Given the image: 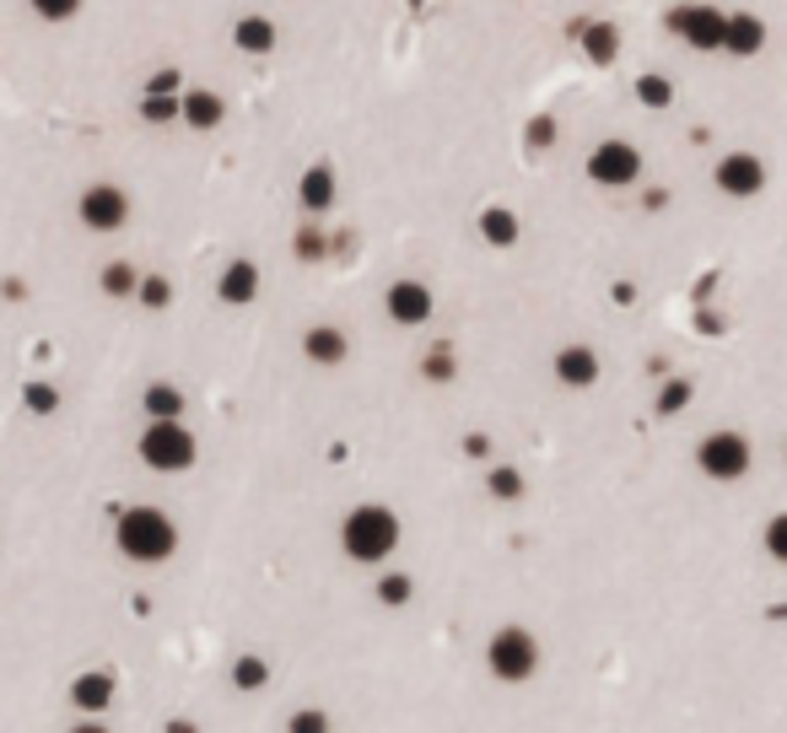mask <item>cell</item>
<instances>
[{
    "label": "cell",
    "mask_w": 787,
    "mask_h": 733,
    "mask_svg": "<svg viewBox=\"0 0 787 733\" xmlns=\"http://www.w3.org/2000/svg\"><path fill=\"white\" fill-rule=\"evenodd\" d=\"M287 733H330V712L302 706V712H291V717H287Z\"/></svg>",
    "instance_id": "cell-34"
},
{
    "label": "cell",
    "mask_w": 787,
    "mask_h": 733,
    "mask_svg": "<svg viewBox=\"0 0 787 733\" xmlns=\"http://www.w3.org/2000/svg\"><path fill=\"white\" fill-rule=\"evenodd\" d=\"M432 308H437V297H432V286L426 281H394L383 291V313L394 319L400 329H421L432 319Z\"/></svg>",
    "instance_id": "cell-10"
},
{
    "label": "cell",
    "mask_w": 787,
    "mask_h": 733,
    "mask_svg": "<svg viewBox=\"0 0 787 733\" xmlns=\"http://www.w3.org/2000/svg\"><path fill=\"white\" fill-rule=\"evenodd\" d=\"M97 286H103V297H135V291H141V270L125 265V259H108L103 276H97Z\"/></svg>",
    "instance_id": "cell-23"
},
{
    "label": "cell",
    "mask_w": 787,
    "mask_h": 733,
    "mask_svg": "<svg viewBox=\"0 0 787 733\" xmlns=\"http://www.w3.org/2000/svg\"><path fill=\"white\" fill-rule=\"evenodd\" d=\"M297 254H302V259H324V238H319V227H302V233H297Z\"/></svg>",
    "instance_id": "cell-35"
},
{
    "label": "cell",
    "mask_w": 787,
    "mask_h": 733,
    "mask_svg": "<svg viewBox=\"0 0 787 733\" xmlns=\"http://www.w3.org/2000/svg\"><path fill=\"white\" fill-rule=\"evenodd\" d=\"M486 491H491L497 502H518V496H524V475H518L512 464H491V469H486Z\"/></svg>",
    "instance_id": "cell-27"
},
{
    "label": "cell",
    "mask_w": 787,
    "mask_h": 733,
    "mask_svg": "<svg viewBox=\"0 0 787 733\" xmlns=\"http://www.w3.org/2000/svg\"><path fill=\"white\" fill-rule=\"evenodd\" d=\"M486 669L497 674L501 685H524V680H535V669H539L535 631H524V626H501L497 637L486 642Z\"/></svg>",
    "instance_id": "cell-4"
},
{
    "label": "cell",
    "mask_w": 787,
    "mask_h": 733,
    "mask_svg": "<svg viewBox=\"0 0 787 733\" xmlns=\"http://www.w3.org/2000/svg\"><path fill=\"white\" fill-rule=\"evenodd\" d=\"M65 733H108V729H103V723H92V717H86V723H71V729H65Z\"/></svg>",
    "instance_id": "cell-38"
},
{
    "label": "cell",
    "mask_w": 787,
    "mask_h": 733,
    "mask_svg": "<svg viewBox=\"0 0 787 733\" xmlns=\"http://www.w3.org/2000/svg\"><path fill=\"white\" fill-rule=\"evenodd\" d=\"M141 405H146V421H184V389L157 378V383H146Z\"/></svg>",
    "instance_id": "cell-21"
},
{
    "label": "cell",
    "mask_w": 787,
    "mask_h": 733,
    "mask_svg": "<svg viewBox=\"0 0 787 733\" xmlns=\"http://www.w3.org/2000/svg\"><path fill=\"white\" fill-rule=\"evenodd\" d=\"M184 114V76L167 65V71H157L152 82H146V92H141V120L146 124H173Z\"/></svg>",
    "instance_id": "cell-11"
},
{
    "label": "cell",
    "mask_w": 787,
    "mask_h": 733,
    "mask_svg": "<svg viewBox=\"0 0 787 733\" xmlns=\"http://www.w3.org/2000/svg\"><path fill=\"white\" fill-rule=\"evenodd\" d=\"M475 227H480V238H486L491 248H512L518 244V233H524V227H518V216H512L507 205H486Z\"/></svg>",
    "instance_id": "cell-22"
},
{
    "label": "cell",
    "mask_w": 787,
    "mask_h": 733,
    "mask_svg": "<svg viewBox=\"0 0 787 733\" xmlns=\"http://www.w3.org/2000/svg\"><path fill=\"white\" fill-rule=\"evenodd\" d=\"M114 545L135 567H163L178 550V524L167 518L163 507H125L114 518Z\"/></svg>",
    "instance_id": "cell-1"
},
{
    "label": "cell",
    "mask_w": 787,
    "mask_h": 733,
    "mask_svg": "<svg viewBox=\"0 0 787 733\" xmlns=\"http://www.w3.org/2000/svg\"><path fill=\"white\" fill-rule=\"evenodd\" d=\"M135 453H141V464L157 469V475H184V469H195L200 443H195V432H189L184 421H146Z\"/></svg>",
    "instance_id": "cell-3"
},
{
    "label": "cell",
    "mask_w": 787,
    "mask_h": 733,
    "mask_svg": "<svg viewBox=\"0 0 787 733\" xmlns=\"http://www.w3.org/2000/svg\"><path fill=\"white\" fill-rule=\"evenodd\" d=\"M691 400H696V383H691V378H663L653 410H659V415H680V410H691Z\"/></svg>",
    "instance_id": "cell-24"
},
{
    "label": "cell",
    "mask_w": 787,
    "mask_h": 733,
    "mask_svg": "<svg viewBox=\"0 0 787 733\" xmlns=\"http://www.w3.org/2000/svg\"><path fill=\"white\" fill-rule=\"evenodd\" d=\"M216 297H221L227 308H249L253 297H259V265H253V259H227V270H221V281H216Z\"/></svg>",
    "instance_id": "cell-14"
},
{
    "label": "cell",
    "mask_w": 787,
    "mask_h": 733,
    "mask_svg": "<svg viewBox=\"0 0 787 733\" xmlns=\"http://www.w3.org/2000/svg\"><path fill=\"white\" fill-rule=\"evenodd\" d=\"M578 43L593 65H610L621 54V28L615 22H588V28H578Z\"/></svg>",
    "instance_id": "cell-20"
},
{
    "label": "cell",
    "mask_w": 787,
    "mask_h": 733,
    "mask_svg": "<svg viewBox=\"0 0 787 733\" xmlns=\"http://www.w3.org/2000/svg\"><path fill=\"white\" fill-rule=\"evenodd\" d=\"M421 372L432 378V383H448L458 372V362H454V345H432L426 357H421Z\"/></svg>",
    "instance_id": "cell-32"
},
{
    "label": "cell",
    "mask_w": 787,
    "mask_h": 733,
    "mask_svg": "<svg viewBox=\"0 0 787 733\" xmlns=\"http://www.w3.org/2000/svg\"><path fill=\"white\" fill-rule=\"evenodd\" d=\"M766 49V22L760 17H749V11H728V33H723V54H760Z\"/></svg>",
    "instance_id": "cell-18"
},
{
    "label": "cell",
    "mask_w": 787,
    "mask_h": 733,
    "mask_svg": "<svg viewBox=\"0 0 787 733\" xmlns=\"http://www.w3.org/2000/svg\"><path fill=\"white\" fill-rule=\"evenodd\" d=\"M302 357H308L313 366H340L345 357H351V340H345V329L313 324L308 334H302Z\"/></svg>",
    "instance_id": "cell-17"
},
{
    "label": "cell",
    "mask_w": 787,
    "mask_h": 733,
    "mask_svg": "<svg viewBox=\"0 0 787 733\" xmlns=\"http://www.w3.org/2000/svg\"><path fill=\"white\" fill-rule=\"evenodd\" d=\"M712 184L728 200H755L766 189V163L755 152H728V157H717V167H712Z\"/></svg>",
    "instance_id": "cell-9"
},
{
    "label": "cell",
    "mask_w": 787,
    "mask_h": 733,
    "mask_svg": "<svg viewBox=\"0 0 787 733\" xmlns=\"http://www.w3.org/2000/svg\"><path fill=\"white\" fill-rule=\"evenodd\" d=\"M340 550H345L356 567H383V561L400 550V513L383 507V502L351 507L345 524H340Z\"/></svg>",
    "instance_id": "cell-2"
},
{
    "label": "cell",
    "mask_w": 787,
    "mask_h": 733,
    "mask_svg": "<svg viewBox=\"0 0 787 733\" xmlns=\"http://www.w3.org/2000/svg\"><path fill=\"white\" fill-rule=\"evenodd\" d=\"M114 695H120V685H114V674H108V669H86V674L71 680V701H76V712H86V717L108 712V706H114Z\"/></svg>",
    "instance_id": "cell-13"
},
{
    "label": "cell",
    "mask_w": 787,
    "mask_h": 733,
    "mask_svg": "<svg viewBox=\"0 0 787 733\" xmlns=\"http://www.w3.org/2000/svg\"><path fill=\"white\" fill-rule=\"evenodd\" d=\"M669 33L685 43V49H702V54H723V33H728V11L723 6H702V0H685L674 6L669 17Z\"/></svg>",
    "instance_id": "cell-6"
},
{
    "label": "cell",
    "mask_w": 787,
    "mask_h": 733,
    "mask_svg": "<svg viewBox=\"0 0 787 733\" xmlns=\"http://www.w3.org/2000/svg\"><path fill=\"white\" fill-rule=\"evenodd\" d=\"M464 453H469V458H486V453H491V437H486V432H469V437H464Z\"/></svg>",
    "instance_id": "cell-37"
},
{
    "label": "cell",
    "mask_w": 787,
    "mask_h": 733,
    "mask_svg": "<svg viewBox=\"0 0 787 733\" xmlns=\"http://www.w3.org/2000/svg\"><path fill=\"white\" fill-rule=\"evenodd\" d=\"M22 405L33 410V415H54V410H60V389L43 383V378H33V383L22 389Z\"/></svg>",
    "instance_id": "cell-31"
},
{
    "label": "cell",
    "mask_w": 787,
    "mask_h": 733,
    "mask_svg": "<svg viewBox=\"0 0 787 733\" xmlns=\"http://www.w3.org/2000/svg\"><path fill=\"white\" fill-rule=\"evenodd\" d=\"M550 141H556V124H550V120L529 124V146H550Z\"/></svg>",
    "instance_id": "cell-36"
},
{
    "label": "cell",
    "mask_w": 787,
    "mask_h": 733,
    "mask_svg": "<svg viewBox=\"0 0 787 733\" xmlns=\"http://www.w3.org/2000/svg\"><path fill=\"white\" fill-rule=\"evenodd\" d=\"M636 103H642V109H669V103H674V82H669V76H653V71L636 76Z\"/></svg>",
    "instance_id": "cell-28"
},
{
    "label": "cell",
    "mask_w": 787,
    "mask_h": 733,
    "mask_svg": "<svg viewBox=\"0 0 787 733\" xmlns=\"http://www.w3.org/2000/svg\"><path fill=\"white\" fill-rule=\"evenodd\" d=\"M28 6H33L39 22H71V17H82V0H28Z\"/></svg>",
    "instance_id": "cell-33"
},
{
    "label": "cell",
    "mask_w": 787,
    "mask_h": 733,
    "mask_svg": "<svg viewBox=\"0 0 787 733\" xmlns=\"http://www.w3.org/2000/svg\"><path fill=\"white\" fill-rule=\"evenodd\" d=\"M588 178H593L599 189H631V184L642 178V152H636L631 141H599V146L588 152Z\"/></svg>",
    "instance_id": "cell-7"
},
{
    "label": "cell",
    "mask_w": 787,
    "mask_h": 733,
    "mask_svg": "<svg viewBox=\"0 0 787 733\" xmlns=\"http://www.w3.org/2000/svg\"><path fill=\"white\" fill-rule=\"evenodd\" d=\"M334 200H340V178H334L330 163H313L297 178V205H302L308 216H324Z\"/></svg>",
    "instance_id": "cell-12"
},
{
    "label": "cell",
    "mask_w": 787,
    "mask_h": 733,
    "mask_svg": "<svg viewBox=\"0 0 787 733\" xmlns=\"http://www.w3.org/2000/svg\"><path fill=\"white\" fill-rule=\"evenodd\" d=\"M749 464H755V448H749L745 432H706L702 443H696V469H702L706 481H717V486L745 481Z\"/></svg>",
    "instance_id": "cell-5"
},
{
    "label": "cell",
    "mask_w": 787,
    "mask_h": 733,
    "mask_svg": "<svg viewBox=\"0 0 787 733\" xmlns=\"http://www.w3.org/2000/svg\"><path fill=\"white\" fill-rule=\"evenodd\" d=\"M760 550H766L777 567H787V513L766 518V529H760Z\"/></svg>",
    "instance_id": "cell-29"
},
{
    "label": "cell",
    "mask_w": 787,
    "mask_h": 733,
    "mask_svg": "<svg viewBox=\"0 0 787 733\" xmlns=\"http://www.w3.org/2000/svg\"><path fill=\"white\" fill-rule=\"evenodd\" d=\"M167 733H195V723H189V717H173V723H167Z\"/></svg>",
    "instance_id": "cell-39"
},
{
    "label": "cell",
    "mask_w": 787,
    "mask_h": 733,
    "mask_svg": "<svg viewBox=\"0 0 787 733\" xmlns=\"http://www.w3.org/2000/svg\"><path fill=\"white\" fill-rule=\"evenodd\" d=\"M276 39H281V33H276V22H270V17H238V22H232V49H244V54H270V49H276Z\"/></svg>",
    "instance_id": "cell-19"
},
{
    "label": "cell",
    "mask_w": 787,
    "mask_h": 733,
    "mask_svg": "<svg viewBox=\"0 0 787 733\" xmlns=\"http://www.w3.org/2000/svg\"><path fill=\"white\" fill-rule=\"evenodd\" d=\"M135 302H141V308H152V313H163L167 302H173V281H167V276H141Z\"/></svg>",
    "instance_id": "cell-30"
},
{
    "label": "cell",
    "mask_w": 787,
    "mask_h": 733,
    "mask_svg": "<svg viewBox=\"0 0 787 733\" xmlns=\"http://www.w3.org/2000/svg\"><path fill=\"white\" fill-rule=\"evenodd\" d=\"M76 216H82L86 233H120L130 221V195L120 184H92L76 200Z\"/></svg>",
    "instance_id": "cell-8"
},
{
    "label": "cell",
    "mask_w": 787,
    "mask_h": 733,
    "mask_svg": "<svg viewBox=\"0 0 787 733\" xmlns=\"http://www.w3.org/2000/svg\"><path fill=\"white\" fill-rule=\"evenodd\" d=\"M232 685H238V691H265V685H270V663L244 652V658L232 663Z\"/></svg>",
    "instance_id": "cell-26"
},
{
    "label": "cell",
    "mask_w": 787,
    "mask_h": 733,
    "mask_svg": "<svg viewBox=\"0 0 787 733\" xmlns=\"http://www.w3.org/2000/svg\"><path fill=\"white\" fill-rule=\"evenodd\" d=\"M178 120L189 124V130H200L210 135L216 124L227 120V103H221V92H210V86H184V114Z\"/></svg>",
    "instance_id": "cell-16"
},
{
    "label": "cell",
    "mask_w": 787,
    "mask_h": 733,
    "mask_svg": "<svg viewBox=\"0 0 787 733\" xmlns=\"http://www.w3.org/2000/svg\"><path fill=\"white\" fill-rule=\"evenodd\" d=\"M556 383H567V389H593V383H599V351H593V345H561V351H556Z\"/></svg>",
    "instance_id": "cell-15"
},
{
    "label": "cell",
    "mask_w": 787,
    "mask_h": 733,
    "mask_svg": "<svg viewBox=\"0 0 787 733\" xmlns=\"http://www.w3.org/2000/svg\"><path fill=\"white\" fill-rule=\"evenodd\" d=\"M373 593H377V605H389V610H405V605H411V593H415V582L405 577V571H383Z\"/></svg>",
    "instance_id": "cell-25"
}]
</instances>
